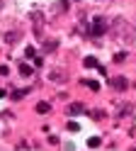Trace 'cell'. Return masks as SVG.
Listing matches in <instances>:
<instances>
[{
  "label": "cell",
  "instance_id": "6da1fadb",
  "mask_svg": "<svg viewBox=\"0 0 136 151\" xmlns=\"http://www.w3.org/2000/svg\"><path fill=\"white\" fill-rule=\"evenodd\" d=\"M112 27H114V37H117V39H122V42H126V44H129V42L134 39V32H136V27H134V24H129L126 20L117 17Z\"/></svg>",
  "mask_w": 136,
  "mask_h": 151
},
{
  "label": "cell",
  "instance_id": "7a4b0ae2",
  "mask_svg": "<svg viewBox=\"0 0 136 151\" xmlns=\"http://www.w3.org/2000/svg\"><path fill=\"white\" fill-rule=\"evenodd\" d=\"M105 32H107V20L97 17V20L92 22V27H90V34H92V37H102Z\"/></svg>",
  "mask_w": 136,
  "mask_h": 151
},
{
  "label": "cell",
  "instance_id": "3957f363",
  "mask_svg": "<svg viewBox=\"0 0 136 151\" xmlns=\"http://www.w3.org/2000/svg\"><path fill=\"white\" fill-rule=\"evenodd\" d=\"M110 83H112V88H114V90H126V86H129L124 76H117V78H112Z\"/></svg>",
  "mask_w": 136,
  "mask_h": 151
},
{
  "label": "cell",
  "instance_id": "277c9868",
  "mask_svg": "<svg viewBox=\"0 0 136 151\" xmlns=\"http://www.w3.org/2000/svg\"><path fill=\"white\" fill-rule=\"evenodd\" d=\"M83 110H85V105H83V102H71V105H68V115H71V117H75V115H80Z\"/></svg>",
  "mask_w": 136,
  "mask_h": 151
},
{
  "label": "cell",
  "instance_id": "5b68a950",
  "mask_svg": "<svg viewBox=\"0 0 136 151\" xmlns=\"http://www.w3.org/2000/svg\"><path fill=\"white\" fill-rule=\"evenodd\" d=\"M83 66H85V68H100V63H97L95 56H85V59H83Z\"/></svg>",
  "mask_w": 136,
  "mask_h": 151
},
{
  "label": "cell",
  "instance_id": "8992f818",
  "mask_svg": "<svg viewBox=\"0 0 136 151\" xmlns=\"http://www.w3.org/2000/svg\"><path fill=\"white\" fill-rule=\"evenodd\" d=\"M54 49H58V39H46L44 42V51L49 54V51H54Z\"/></svg>",
  "mask_w": 136,
  "mask_h": 151
},
{
  "label": "cell",
  "instance_id": "52a82bcc",
  "mask_svg": "<svg viewBox=\"0 0 136 151\" xmlns=\"http://www.w3.org/2000/svg\"><path fill=\"white\" fill-rule=\"evenodd\" d=\"M49 110H51V105H49V102H44V100L37 102V112H39V115H46Z\"/></svg>",
  "mask_w": 136,
  "mask_h": 151
},
{
  "label": "cell",
  "instance_id": "ba28073f",
  "mask_svg": "<svg viewBox=\"0 0 136 151\" xmlns=\"http://www.w3.org/2000/svg\"><path fill=\"white\" fill-rule=\"evenodd\" d=\"M19 76H32V66L29 63H19Z\"/></svg>",
  "mask_w": 136,
  "mask_h": 151
},
{
  "label": "cell",
  "instance_id": "9c48e42d",
  "mask_svg": "<svg viewBox=\"0 0 136 151\" xmlns=\"http://www.w3.org/2000/svg\"><path fill=\"white\" fill-rule=\"evenodd\" d=\"M51 81H61V83H63V81H66V73H63V71H54V73H51Z\"/></svg>",
  "mask_w": 136,
  "mask_h": 151
},
{
  "label": "cell",
  "instance_id": "30bf717a",
  "mask_svg": "<svg viewBox=\"0 0 136 151\" xmlns=\"http://www.w3.org/2000/svg\"><path fill=\"white\" fill-rule=\"evenodd\" d=\"M5 42H7V44H15V42H17V32H7Z\"/></svg>",
  "mask_w": 136,
  "mask_h": 151
},
{
  "label": "cell",
  "instance_id": "8fae6325",
  "mask_svg": "<svg viewBox=\"0 0 136 151\" xmlns=\"http://www.w3.org/2000/svg\"><path fill=\"white\" fill-rule=\"evenodd\" d=\"M83 83L87 88H92V90H100V83H97V81H83Z\"/></svg>",
  "mask_w": 136,
  "mask_h": 151
},
{
  "label": "cell",
  "instance_id": "7c38bea8",
  "mask_svg": "<svg viewBox=\"0 0 136 151\" xmlns=\"http://www.w3.org/2000/svg\"><path fill=\"white\" fill-rule=\"evenodd\" d=\"M27 95V90H15L12 93V100H19V98H24Z\"/></svg>",
  "mask_w": 136,
  "mask_h": 151
},
{
  "label": "cell",
  "instance_id": "4fadbf2b",
  "mask_svg": "<svg viewBox=\"0 0 136 151\" xmlns=\"http://www.w3.org/2000/svg\"><path fill=\"white\" fill-rule=\"evenodd\" d=\"M56 7H58V10H61V12H66V10H68V3H66V0H61V3H58Z\"/></svg>",
  "mask_w": 136,
  "mask_h": 151
},
{
  "label": "cell",
  "instance_id": "5bb4252c",
  "mask_svg": "<svg viewBox=\"0 0 136 151\" xmlns=\"http://www.w3.org/2000/svg\"><path fill=\"white\" fill-rule=\"evenodd\" d=\"M7 73H10V71H7V66L3 63V66H0V76H7Z\"/></svg>",
  "mask_w": 136,
  "mask_h": 151
}]
</instances>
